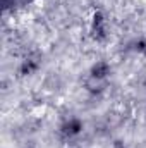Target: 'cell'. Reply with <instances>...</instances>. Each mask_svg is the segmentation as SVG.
Returning <instances> with one entry per match:
<instances>
[{
  "mask_svg": "<svg viewBox=\"0 0 146 148\" xmlns=\"http://www.w3.org/2000/svg\"><path fill=\"white\" fill-rule=\"evenodd\" d=\"M89 74H91V76H95V77L105 79V77L110 74V66H108V62H105V60H100V62L93 64V67H91Z\"/></svg>",
  "mask_w": 146,
  "mask_h": 148,
  "instance_id": "277c9868",
  "label": "cell"
},
{
  "mask_svg": "<svg viewBox=\"0 0 146 148\" xmlns=\"http://www.w3.org/2000/svg\"><path fill=\"white\" fill-rule=\"evenodd\" d=\"M83 131V122L79 121V119H69V121H65L64 124H62V127H60V133H62V136L64 138H74V136H77L79 133Z\"/></svg>",
  "mask_w": 146,
  "mask_h": 148,
  "instance_id": "7a4b0ae2",
  "label": "cell"
},
{
  "mask_svg": "<svg viewBox=\"0 0 146 148\" xmlns=\"http://www.w3.org/2000/svg\"><path fill=\"white\" fill-rule=\"evenodd\" d=\"M38 60L35 57H26L24 60H23V64H21V69H19V73L21 76H29V74H33L35 71L38 69Z\"/></svg>",
  "mask_w": 146,
  "mask_h": 148,
  "instance_id": "5b68a950",
  "label": "cell"
},
{
  "mask_svg": "<svg viewBox=\"0 0 146 148\" xmlns=\"http://www.w3.org/2000/svg\"><path fill=\"white\" fill-rule=\"evenodd\" d=\"M91 35L96 41H102L107 38V23L100 10H96L91 17Z\"/></svg>",
  "mask_w": 146,
  "mask_h": 148,
  "instance_id": "6da1fadb",
  "label": "cell"
},
{
  "mask_svg": "<svg viewBox=\"0 0 146 148\" xmlns=\"http://www.w3.org/2000/svg\"><path fill=\"white\" fill-rule=\"evenodd\" d=\"M84 88L89 93H100L105 88V79H100V77H95V76L89 74L86 77V81H84Z\"/></svg>",
  "mask_w": 146,
  "mask_h": 148,
  "instance_id": "3957f363",
  "label": "cell"
}]
</instances>
